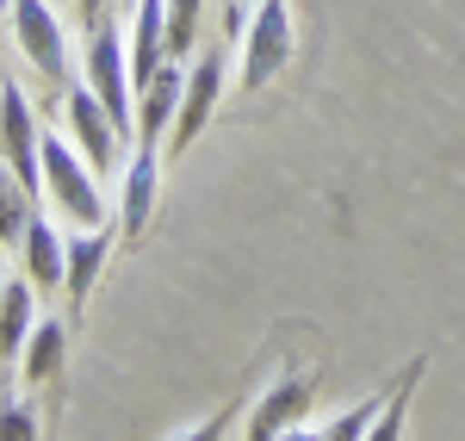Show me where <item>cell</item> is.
<instances>
[{
  "label": "cell",
  "mask_w": 465,
  "mask_h": 441,
  "mask_svg": "<svg viewBox=\"0 0 465 441\" xmlns=\"http://www.w3.org/2000/svg\"><path fill=\"white\" fill-rule=\"evenodd\" d=\"M13 44L37 69V81L63 87V75H69V32H63L50 0H13Z\"/></svg>",
  "instance_id": "4"
},
{
  "label": "cell",
  "mask_w": 465,
  "mask_h": 441,
  "mask_svg": "<svg viewBox=\"0 0 465 441\" xmlns=\"http://www.w3.org/2000/svg\"><path fill=\"white\" fill-rule=\"evenodd\" d=\"M81 19H87V32L106 25V0H81Z\"/></svg>",
  "instance_id": "22"
},
{
  "label": "cell",
  "mask_w": 465,
  "mask_h": 441,
  "mask_svg": "<svg viewBox=\"0 0 465 441\" xmlns=\"http://www.w3.org/2000/svg\"><path fill=\"white\" fill-rule=\"evenodd\" d=\"M19 249H25V280H32L37 293H56V286L69 280V236L56 230V218H44V212H37Z\"/></svg>",
  "instance_id": "11"
},
{
  "label": "cell",
  "mask_w": 465,
  "mask_h": 441,
  "mask_svg": "<svg viewBox=\"0 0 465 441\" xmlns=\"http://www.w3.org/2000/svg\"><path fill=\"white\" fill-rule=\"evenodd\" d=\"M32 330H37V286L32 280H6V298H0V355H25Z\"/></svg>",
  "instance_id": "14"
},
{
  "label": "cell",
  "mask_w": 465,
  "mask_h": 441,
  "mask_svg": "<svg viewBox=\"0 0 465 441\" xmlns=\"http://www.w3.org/2000/svg\"><path fill=\"white\" fill-rule=\"evenodd\" d=\"M230 416H236V410L223 405V410H217V416H205V423H199L193 436H180V441H223V429H230Z\"/></svg>",
  "instance_id": "21"
},
{
  "label": "cell",
  "mask_w": 465,
  "mask_h": 441,
  "mask_svg": "<svg viewBox=\"0 0 465 441\" xmlns=\"http://www.w3.org/2000/svg\"><path fill=\"white\" fill-rule=\"evenodd\" d=\"M292 50H298V32H292V6L286 0H254V13L242 19V87L249 94H261L273 75L292 63Z\"/></svg>",
  "instance_id": "3"
},
{
  "label": "cell",
  "mask_w": 465,
  "mask_h": 441,
  "mask_svg": "<svg viewBox=\"0 0 465 441\" xmlns=\"http://www.w3.org/2000/svg\"><path fill=\"white\" fill-rule=\"evenodd\" d=\"M217 100H223V56H199L193 69H186V87H180V118H174V149H186L205 125H212Z\"/></svg>",
  "instance_id": "8"
},
{
  "label": "cell",
  "mask_w": 465,
  "mask_h": 441,
  "mask_svg": "<svg viewBox=\"0 0 465 441\" xmlns=\"http://www.w3.org/2000/svg\"><path fill=\"white\" fill-rule=\"evenodd\" d=\"M168 63V0H131V75L137 87Z\"/></svg>",
  "instance_id": "12"
},
{
  "label": "cell",
  "mask_w": 465,
  "mask_h": 441,
  "mask_svg": "<svg viewBox=\"0 0 465 441\" xmlns=\"http://www.w3.org/2000/svg\"><path fill=\"white\" fill-rule=\"evenodd\" d=\"M304 416H311V379H280V386L261 392V405H254L242 441H280L286 429H298Z\"/></svg>",
  "instance_id": "9"
},
{
  "label": "cell",
  "mask_w": 465,
  "mask_h": 441,
  "mask_svg": "<svg viewBox=\"0 0 465 441\" xmlns=\"http://www.w3.org/2000/svg\"><path fill=\"white\" fill-rule=\"evenodd\" d=\"M199 25H205V0H168V63L174 56H193Z\"/></svg>",
  "instance_id": "18"
},
{
  "label": "cell",
  "mask_w": 465,
  "mask_h": 441,
  "mask_svg": "<svg viewBox=\"0 0 465 441\" xmlns=\"http://www.w3.org/2000/svg\"><path fill=\"white\" fill-rule=\"evenodd\" d=\"M385 405V398H379ZM379 405H354L348 416H335V423H322V429H311V423H298V429H286L280 441H360L366 429H372V416H379Z\"/></svg>",
  "instance_id": "17"
},
{
  "label": "cell",
  "mask_w": 465,
  "mask_h": 441,
  "mask_svg": "<svg viewBox=\"0 0 465 441\" xmlns=\"http://www.w3.org/2000/svg\"><path fill=\"white\" fill-rule=\"evenodd\" d=\"M81 75H87V87L100 94V106L118 118V131L137 137V75H131V44L112 32V25H94V32H87Z\"/></svg>",
  "instance_id": "2"
},
{
  "label": "cell",
  "mask_w": 465,
  "mask_h": 441,
  "mask_svg": "<svg viewBox=\"0 0 465 441\" xmlns=\"http://www.w3.org/2000/svg\"><path fill=\"white\" fill-rule=\"evenodd\" d=\"M32 218H37V193L6 162H0V243L6 249H19L25 243V230H32Z\"/></svg>",
  "instance_id": "15"
},
{
  "label": "cell",
  "mask_w": 465,
  "mask_h": 441,
  "mask_svg": "<svg viewBox=\"0 0 465 441\" xmlns=\"http://www.w3.org/2000/svg\"><path fill=\"white\" fill-rule=\"evenodd\" d=\"M0 441H37V410L25 398H0Z\"/></svg>",
  "instance_id": "20"
},
{
  "label": "cell",
  "mask_w": 465,
  "mask_h": 441,
  "mask_svg": "<svg viewBox=\"0 0 465 441\" xmlns=\"http://www.w3.org/2000/svg\"><path fill=\"white\" fill-rule=\"evenodd\" d=\"M63 348H69V330H63L56 317H44L32 330V342H25V367H19L25 386H44V379L56 373V361H63Z\"/></svg>",
  "instance_id": "16"
},
{
  "label": "cell",
  "mask_w": 465,
  "mask_h": 441,
  "mask_svg": "<svg viewBox=\"0 0 465 441\" xmlns=\"http://www.w3.org/2000/svg\"><path fill=\"white\" fill-rule=\"evenodd\" d=\"M155 199H162V155L149 144H137V155H124V186H118V230L124 236H143L155 218Z\"/></svg>",
  "instance_id": "7"
},
{
  "label": "cell",
  "mask_w": 465,
  "mask_h": 441,
  "mask_svg": "<svg viewBox=\"0 0 465 441\" xmlns=\"http://www.w3.org/2000/svg\"><path fill=\"white\" fill-rule=\"evenodd\" d=\"M63 118H69V137L74 149L94 162V168H118L124 162V131H118V118H112L106 106H100V94L81 81V87H69V100H63Z\"/></svg>",
  "instance_id": "6"
},
{
  "label": "cell",
  "mask_w": 465,
  "mask_h": 441,
  "mask_svg": "<svg viewBox=\"0 0 465 441\" xmlns=\"http://www.w3.org/2000/svg\"><path fill=\"white\" fill-rule=\"evenodd\" d=\"M180 87H186V75L174 63H162L155 81L137 87V144H162V137H174V118H180Z\"/></svg>",
  "instance_id": "10"
},
{
  "label": "cell",
  "mask_w": 465,
  "mask_h": 441,
  "mask_svg": "<svg viewBox=\"0 0 465 441\" xmlns=\"http://www.w3.org/2000/svg\"><path fill=\"white\" fill-rule=\"evenodd\" d=\"M0 13H13V0H0Z\"/></svg>",
  "instance_id": "23"
},
{
  "label": "cell",
  "mask_w": 465,
  "mask_h": 441,
  "mask_svg": "<svg viewBox=\"0 0 465 441\" xmlns=\"http://www.w3.org/2000/svg\"><path fill=\"white\" fill-rule=\"evenodd\" d=\"M106 256H112V224H106V230H74V236H69V280H63L69 305H87V293H94V280H100Z\"/></svg>",
  "instance_id": "13"
},
{
  "label": "cell",
  "mask_w": 465,
  "mask_h": 441,
  "mask_svg": "<svg viewBox=\"0 0 465 441\" xmlns=\"http://www.w3.org/2000/svg\"><path fill=\"white\" fill-rule=\"evenodd\" d=\"M0 298H6V274H0Z\"/></svg>",
  "instance_id": "24"
},
{
  "label": "cell",
  "mask_w": 465,
  "mask_h": 441,
  "mask_svg": "<svg viewBox=\"0 0 465 441\" xmlns=\"http://www.w3.org/2000/svg\"><path fill=\"white\" fill-rule=\"evenodd\" d=\"M416 373H422V367H410V379H403V386H397L391 398L379 405V416H372V429H366L360 441H403V405H410V386H416Z\"/></svg>",
  "instance_id": "19"
},
{
  "label": "cell",
  "mask_w": 465,
  "mask_h": 441,
  "mask_svg": "<svg viewBox=\"0 0 465 441\" xmlns=\"http://www.w3.org/2000/svg\"><path fill=\"white\" fill-rule=\"evenodd\" d=\"M37 193L56 205L69 230H106V199L94 181V162L74 149V137H44V181Z\"/></svg>",
  "instance_id": "1"
},
{
  "label": "cell",
  "mask_w": 465,
  "mask_h": 441,
  "mask_svg": "<svg viewBox=\"0 0 465 441\" xmlns=\"http://www.w3.org/2000/svg\"><path fill=\"white\" fill-rule=\"evenodd\" d=\"M0 162L37 193V181H44V131H37V112L25 100V87L6 81V75H0Z\"/></svg>",
  "instance_id": "5"
}]
</instances>
